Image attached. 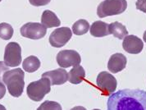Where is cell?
<instances>
[{
    "instance_id": "cell-22",
    "label": "cell",
    "mask_w": 146,
    "mask_h": 110,
    "mask_svg": "<svg viewBox=\"0 0 146 110\" xmlns=\"http://www.w3.org/2000/svg\"><path fill=\"white\" fill-rule=\"evenodd\" d=\"M135 5L138 10L146 13V0H137Z\"/></svg>"
},
{
    "instance_id": "cell-25",
    "label": "cell",
    "mask_w": 146,
    "mask_h": 110,
    "mask_svg": "<svg viewBox=\"0 0 146 110\" xmlns=\"http://www.w3.org/2000/svg\"><path fill=\"white\" fill-rule=\"evenodd\" d=\"M71 110H87V109H86V108L82 107V106H76V107L72 108Z\"/></svg>"
},
{
    "instance_id": "cell-1",
    "label": "cell",
    "mask_w": 146,
    "mask_h": 110,
    "mask_svg": "<svg viewBox=\"0 0 146 110\" xmlns=\"http://www.w3.org/2000/svg\"><path fill=\"white\" fill-rule=\"evenodd\" d=\"M107 107L108 110H146V91L121 90L110 95Z\"/></svg>"
},
{
    "instance_id": "cell-16",
    "label": "cell",
    "mask_w": 146,
    "mask_h": 110,
    "mask_svg": "<svg viewBox=\"0 0 146 110\" xmlns=\"http://www.w3.org/2000/svg\"><path fill=\"white\" fill-rule=\"evenodd\" d=\"M108 29H109V33L117 39H123L128 35V31L126 30V26L117 21L109 24Z\"/></svg>"
},
{
    "instance_id": "cell-15",
    "label": "cell",
    "mask_w": 146,
    "mask_h": 110,
    "mask_svg": "<svg viewBox=\"0 0 146 110\" xmlns=\"http://www.w3.org/2000/svg\"><path fill=\"white\" fill-rule=\"evenodd\" d=\"M85 77H86V71L84 70L83 67L81 66L74 67L68 72V80L72 84H80L84 81Z\"/></svg>"
},
{
    "instance_id": "cell-2",
    "label": "cell",
    "mask_w": 146,
    "mask_h": 110,
    "mask_svg": "<svg viewBox=\"0 0 146 110\" xmlns=\"http://www.w3.org/2000/svg\"><path fill=\"white\" fill-rule=\"evenodd\" d=\"M25 73L21 68L8 70L3 75V81L7 85L8 92L13 97H20L25 86Z\"/></svg>"
},
{
    "instance_id": "cell-18",
    "label": "cell",
    "mask_w": 146,
    "mask_h": 110,
    "mask_svg": "<svg viewBox=\"0 0 146 110\" xmlns=\"http://www.w3.org/2000/svg\"><path fill=\"white\" fill-rule=\"evenodd\" d=\"M90 30V24L86 20L80 19L76 21L72 26L73 33L76 35H83Z\"/></svg>"
},
{
    "instance_id": "cell-12",
    "label": "cell",
    "mask_w": 146,
    "mask_h": 110,
    "mask_svg": "<svg viewBox=\"0 0 146 110\" xmlns=\"http://www.w3.org/2000/svg\"><path fill=\"white\" fill-rule=\"evenodd\" d=\"M127 59L122 53H115L112 55L108 63V68L113 73H117L126 68Z\"/></svg>"
},
{
    "instance_id": "cell-14",
    "label": "cell",
    "mask_w": 146,
    "mask_h": 110,
    "mask_svg": "<svg viewBox=\"0 0 146 110\" xmlns=\"http://www.w3.org/2000/svg\"><path fill=\"white\" fill-rule=\"evenodd\" d=\"M41 22L46 28L58 27L61 25V21L57 15L50 10H45L41 17Z\"/></svg>"
},
{
    "instance_id": "cell-20",
    "label": "cell",
    "mask_w": 146,
    "mask_h": 110,
    "mask_svg": "<svg viewBox=\"0 0 146 110\" xmlns=\"http://www.w3.org/2000/svg\"><path fill=\"white\" fill-rule=\"evenodd\" d=\"M37 110H62V106L55 101H44L37 109Z\"/></svg>"
},
{
    "instance_id": "cell-29",
    "label": "cell",
    "mask_w": 146,
    "mask_h": 110,
    "mask_svg": "<svg viewBox=\"0 0 146 110\" xmlns=\"http://www.w3.org/2000/svg\"><path fill=\"white\" fill-rule=\"evenodd\" d=\"M1 1H2V0H0V2H1Z\"/></svg>"
},
{
    "instance_id": "cell-5",
    "label": "cell",
    "mask_w": 146,
    "mask_h": 110,
    "mask_svg": "<svg viewBox=\"0 0 146 110\" xmlns=\"http://www.w3.org/2000/svg\"><path fill=\"white\" fill-rule=\"evenodd\" d=\"M96 84L98 89L102 92L103 95L108 96L113 95L115 92L117 86V81L116 78L109 72L101 71L97 77Z\"/></svg>"
},
{
    "instance_id": "cell-26",
    "label": "cell",
    "mask_w": 146,
    "mask_h": 110,
    "mask_svg": "<svg viewBox=\"0 0 146 110\" xmlns=\"http://www.w3.org/2000/svg\"><path fill=\"white\" fill-rule=\"evenodd\" d=\"M0 110H7V109H6V108H5L3 105L0 104Z\"/></svg>"
},
{
    "instance_id": "cell-23",
    "label": "cell",
    "mask_w": 146,
    "mask_h": 110,
    "mask_svg": "<svg viewBox=\"0 0 146 110\" xmlns=\"http://www.w3.org/2000/svg\"><path fill=\"white\" fill-rule=\"evenodd\" d=\"M7 71H8V67L3 62H0V81H3V75Z\"/></svg>"
},
{
    "instance_id": "cell-19",
    "label": "cell",
    "mask_w": 146,
    "mask_h": 110,
    "mask_svg": "<svg viewBox=\"0 0 146 110\" xmlns=\"http://www.w3.org/2000/svg\"><path fill=\"white\" fill-rule=\"evenodd\" d=\"M13 35V28L11 25L3 22L0 23V38L4 40L10 39Z\"/></svg>"
},
{
    "instance_id": "cell-3",
    "label": "cell",
    "mask_w": 146,
    "mask_h": 110,
    "mask_svg": "<svg viewBox=\"0 0 146 110\" xmlns=\"http://www.w3.org/2000/svg\"><path fill=\"white\" fill-rule=\"evenodd\" d=\"M126 7L127 2L126 0H105L98 6L97 15L100 18L119 15L126 11Z\"/></svg>"
},
{
    "instance_id": "cell-9",
    "label": "cell",
    "mask_w": 146,
    "mask_h": 110,
    "mask_svg": "<svg viewBox=\"0 0 146 110\" xmlns=\"http://www.w3.org/2000/svg\"><path fill=\"white\" fill-rule=\"evenodd\" d=\"M72 32L68 27H60L55 29L49 36V43L54 48H61L66 45L71 39Z\"/></svg>"
},
{
    "instance_id": "cell-13",
    "label": "cell",
    "mask_w": 146,
    "mask_h": 110,
    "mask_svg": "<svg viewBox=\"0 0 146 110\" xmlns=\"http://www.w3.org/2000/svg\"><path fill=\"white\" fill-rule=\"evenodd\" d=\"M90 35H93L94 37H104L110 35L108 24L101 21H96L93 22V24L90 27Z\"/></svg>"
},
{
    "instance_id": "cell-21",
    "label": "cell",
    "mask_w": 146,
    "mask_h": 110,
    "mask_svg": "<svg viewBox=\"0 0 146 110\" xmlns=\"http://www.w3.org/2000/svg\"><path fill=\"white\" fill-rule=\"evenodd\" d=\"M51 0H29L30 3L35 7L45 6L50 3Z\"/></svg>"
},
{
    "instance_id": "cell-8",
    "label": "cell",
    "mask_w": 146,
    "mask_h": 110,
    "mask_svg": "<svg viewBox=\"0 0 146 110\" xmlns=\"http://www.w3.org/2000/svg\"><path fill=\"white\" fill-rule=\"evenodd\" d=\"M81 62V58L79 53L67 49L62 50L57 55V63L62 68H67L70 67L79 66Z\"/></svg>"
},
{
    "instance_id": "cell-11",
    "label": "cell",
    "mask_w": 146,
    "mask_h": 110,
    "mask_svg": "<svg viewBox=\"0 0 146 110\" xmlns=\"http://www.w3.org/2000/svg\"><path fill=\"white\" fill-rule=\"evenodd\" d=\"M42 77H46L50 81L52 85H58L66 83L68 80V73L63 68H58L42 74Z\"/></svg>"
},
{
    "instance_id": "cell-17",
    "label": "cell",
    "mask_w": 146,
    "mask_h": 110,
    "mask_svg": "<svg viewBox=\"0 0 146 110\" xmlns=\"http://www.w3.org/2000/svg\"><path fill=\"white\" fill-rule=\"evenodd\" d=\"M22 67L25 71L30 73L36 71L40 67V59L33 55L29 56L23 61Z\"/></svg>"
},
{
    "instance_id": "cell-27",
    "label": "cell",
    "mask_w": 146,
    "mask_h": 110,
    "mask_svg": "<svg viewBox=\"0 0 146 110\" xmlns=\"http://www.w3.org/2000/svg\"><path fill=\"white\" fill-rule=\"evenodd\" d=\"M143 39H144V41L146 43V31L144 33V35H143Z\"/></svg>"
},
{
    "instance_id": "cell-7",
    "label": "cell",
    "mask_w": 146,
    "mask_h": 110,
    "mask_svg": "<svg viewBox=\"0 0 146 110\" xmlns=\"http://www.w3.org/2000/svg\"><path fill=\"white\" fill-rule=\"evenodd\" d=\"M21 35L31 39H40L44 38L47 33V28L43 24L36 22H28L21 26Z\"/></svg>"
},
{
    "instance_id": "cell-28",
    "label": "cell",
    "mask_w": 146,
    "mask_h": 110,
    "mask_svg": "<svg viewBox=\"0 0 146 110\" xmlns=\"http://www.w3.org/2000/svg\"><path fill=\"white\" fill-rule=\"evenodd\" d=\"M93 110H100V109H93Z\"/></svg>"
},
{
    "instance_id": "cell-24",
    "label": "cell",
    "mask_w": 146,
    "mask_h": 110,
    "mask_svg": "<svg viewBox=\"0 0 146 110\" xmlns=\"http://www.w3.org/2000/svg\"><path fill=\"white\" fill-rule=\"evenodd\" d=\"M6 94V87L3 83H2V81H0V99L4 97Z\"/></svg>"
},
{
    "instance_id": "cell-4",
    "label": "cell",
    "mask_w": 146,
    "mask_h": 110,
    "mask_svg": "<svg viewBox=\"0 0 146 110\" xmlns=\"http://www.w3.org/2000/svg\"><path fill=\"white\" fill-rule=\"evenodd\" d=\"M50 81L46 77H42L39 81H33L27 86V94L28 97L35 102L41 101L48 93L51 91Z\"/></svg>"
},
{
    "instance_id": "cell-10",
    "label": "cell",
    "mask_w": 146,
    "mask_h": 110,
    "mask_svg": "<svg viewBox=\"0 0 146 110\" xmlns=\"http://www.w3.org/2000/svg\"><path fill=\"white\" fill-rule=\"evenodd\" d=\"M122 47L126 52L131 54H138L143 50L144 43L139 37L135 35H127L122 42Z\"/></svg>"
},
{
    "instance_id": "cell-6",
    "label": "cell",
    "mask_w": 146,
    "mask_h": 110,
    "mask_svg": "<svg viewBox=\"0 0 146 110\" xmlns=\"http://www.w3.org/2000/svg\"><path fill=\"white\" fill-rule=\"evenodd\" d=\"M4 63L7 67H18L21 62V48L17 42H10L5 47L3 56Z\"/></svg>"
}]
</instances>
